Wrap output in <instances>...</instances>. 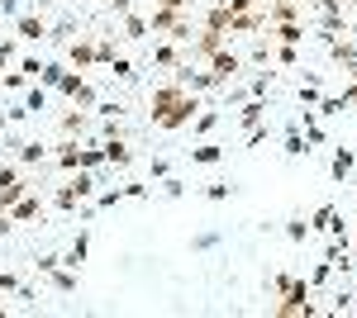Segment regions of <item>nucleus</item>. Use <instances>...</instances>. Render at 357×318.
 <instances>
[{
	"label": "nucleus",
	"instance_id": "obj_1",
	"mask_svg": "<svg viewBox=\"0 0 357 318\" xmlns=\"http://www.w3.org/2000/svg\"><path fill=\"white\" fill-rule=\"evenodd\" d=\"M276 314H281V318L314 314V304H310V280H291V285L281 290V304H276Z\"/></svg>",
	"mask_w": 357,
	"mask_h": 318
},
{
	"label": "nucleus",
	"instance_id": "obj_2",
	"mask_svg": "<svg viewBox=\"0 0 357 318\" xmlns=\"http://www.w3.org/2000/svg\"><path fill=\"white\" fill-rule=\"evenodd\" d=\"M67 95H72V105H82V109H96L100 105V95H96V86L91 81H82V72L72 67V72H62V81H57Z\"/></svg>",
	"mask_w": 357,
	"mask_h": 318
},
{
	"label": "nucleus",
	"instance_id": "obj_3",
	"mask_svg": "<svg viewBox=\"0 0 357 318\" xmlns=\"http://www.w3.org/2000/svg\"><path fill=\"white\" fill-rule=\"evenodd\" d=\"M195 109H200V100H195V90H186V95H181V100H176V105H172V109L162 114V119H158V129L172 133V129H181V124H191V119H195Z\"/></svg>",
	"mask_w": 357,
	"mask_h": 318
},
{
	"label": "nucleus",
	"instance_id": "obj_4",
	"mask_svg": "<svg viewBox=\"0 0 357 318\" xmlns=\"http://www.w3.org/2000/svg\"><path fill=\"white\" fill-rule=\"evenodd\" d=\"M205 62H210V77L220 81V86H229V81H234L238 72H243V57H238V53H229V48H220V53H210Z\"/></svg>",
	"mask_w": 357,
	"mask_h": 318
},
{
	"label": "nucleus",
	"instance_id": "obj_5",
	"mask_svg": "<svg viewBox=\"0 0 357 318\" xmlns=\"http://www.w3.org/2000/svg\"><path fill=\"white\" fill-rule=\"evenodd\" d=\"M67 62H72L77 72H82V67H91V62H96V38H82V33H77V38L67 43Z\"/></svg>",
	"mask_w": 357,
	"mask_h": 318
},
{
	"label": "nucleus",
	"instance_id": "obj_6",
	"mask_svg": "<svg viewBox=\"0 0 357 318\" xmlns=\"http://www.w3.org/2000/svg\"><path fill=\"white\" fill-rule=\"evenodd\" d=\"M15 33H20L24 43H38V38H48V24H43L38 15H20V19H15Z\"/></svg>",
	"mask_w": 357,
	"mask_h": 318
},
{
	"label": "nucleus",
	"instance_id": "obj_7",
	"mask_svg": "<svg viewBox=\"0 0 357 318\" xmlns=\"http://www.w3.org/2000/svg\"><path fill=\"white\" fill-rule=\"evenodd\" d=\"M220 48H224V33L200 29V33H195V43H191V57H210V53H220Z\"/></svg>",
	"mask_w": 357,
	"mask_h": 318
},
{
	"label": "nucleus",
	"instance_id": "obj_8",
	"mask_svg": "<svg viewBox=\"0 0 357 318\" xmlns=\"http://www.w3.org/2000/svg\"><path fill=\"white\" fill-rule=\"evenodd\" d=\"M57 166H62V171H82V166H86V148L62 143V148H57Z\"/></svg>",
	"mask_w": 357,
	"mask_h": 318
},
{
	"label": "nucleus",
	"instance_id": "obj_9",
	"mask_svg": "<svg viewBox=\"0 0 357 318\" xmlns=\"http://www.w3.org/2000/svg\"><path fill=\"white\" fill-rule=\"evenodd\" d=\"M105 161H114V166H134V152H129V143L114 133V138H105Z\"/></svg>",
	"mask_w": 357,
	"mask_h": 318
},
{
	"label": "nucleus",
	"instance_id": "obj_10",
	"mask_svg": "<svg viewBox=\"0 0 357 318\" xmlns=\"http://www.w3.org/2000/svg\"><path fill=\"white\" fill-rule=\"evenodd\" d=\"M176 24H181V10H167V5H158V10H153V19H148L153 33H172Z\"/></svg>",
	"mask_w": 357,
	"mask_h": 318
},
{
	"label": "nucleus",
	"instance_id": "obj_11",
	"mask_svg": "<svg viewBox=\"0 0 357 318\" xmlns=\"http://www.w3.org/2000/svg\"><path fill=\"white\" fill-rule=\"evenodd\" d=\"M38 209H43V205H38V200H33V195L24 190V195L10 205V218H15V223H29V218H38Z\"/></svg>",
	"mask_w": 357,
	"mask_h": 318
},
{
	"label": "nucleus",
	"instance_id": "obj_12",
	"mask_svg": "<svg viewBox=\"0 0 357 318\" xmlns=\"http://www.w3.org/2000/svg\"><path fill=\"white\" fill-rule=\"evenodd\" d=\"M272 38H276V43H291V48H301V43H305V24H301V19H286V24H276Z\"/></svg>",
	"mask_w": 357,
	"mask_h": 318
},
{
	"label": "nucleus",
	"instance_id": "obj_13",
	"mask_svg": "<svg viewBox=\"0 0 357 318\" xmlns=\"http://www.w3.org/2000/svg\"><path fill=\"white\" fill-rule=\"evenodd\" d=\"M57 129L67 133V138H72V133H77V138H82V133L91 129V114H86V109L77 105V109H72V114H62V124H57Z\"/></svg>",
	"mask_w": 357,
	"mask_h": 318
},
{
	"label": "nucleus",
	"instance_id": "obj_14",
	"mask_svg": "<svg viewBox=\"0 0 357 318\" xmlns=\"http://www.w3.org/2000/svg\"><path fill=\"white\" fill-rule=\"evenodd\" d=\"M181 86H186V90H215L220 81L210 77V72H191V67H181Z\"/></svg>",
	"mask_w": 357,
	"mask_h": 318
},
{
	"label": "nucleus",
	"instance_id": "obj_15",
	"mask_svg": "<svg viewBox=\"0 0 357 318\" xmlns=\"http://www.w3.org/2000/svg\"><path fill=\"white\" fill-rule=\"evenodd\" d=\"M329 53H333V62L353 67V62H357V43H353V38H329Z\"/></svg>",
	"mask_w": 357,
	"mask_h": 318
},
{
	"label": "nucleus",
	"instance_id": "obj_16",
	"mask_svg": "<svg viewBox=\"0 0 357 318\" xmlns=\"http://www.w3.org/2000/svg\"><path fill=\"white\" fill-rule=\"evenodd\" d=\"M262 114H267L262 100H248V105L238 109V124H243V129H262Z\"/></svg>",
	"mask_w": 357,
	"mask_h": 318
},
{
	"label": "nucleus",
	"instance_id": "obj_17",
	"mask_svg": "<svg viewBox=\"0 0 357 318\" xmlns=\"http://www.w3.org/2000/svg\"><path fill=\"white\" fill-rule=\"evenodd\" d=\"M86 252H91V238H86V233H77V242L67 247V257H62V266H72V271H77V266L86 262Z\"/></svg>",
	"mask_w": 357,
	"mask_h": 318
},
{
	"label": "nucleus",
	"instance_id": "obj_18",
	"mask_svg": "<svg viewBox=\"0 0 357 318\" xmlns=\"http://www.w3.org/2000/svg\"><path fill=\"white\" fill-rule=\"evenodd\" d=\"M224 152L215 148V143H200V148H191V161H200V166H215Z\"/></svg>",
	"mask_w": 357,
	"mask_h": 318
},
{
	"label": "nucleus",
	"instance_id": "obj_19",
	"mask_svg": "<svg viewBox=\"0 0 357 318\" xmlns=\"http://www.w3.org/2000/svg\"><path fill=\"white\" fill-rule=\"evenodd\" d=\"M205 29H215V33H229V5H215V10L205 15Z\"/></svg>",
	"mask_w": 357,
	"mask_h": 318
},
{
	"label": "nucleus",
	"instance_id": "obj_20",
	"mask_svg": "<svg viewBox=\"0 0 357 318\" xmlns=\"http://www.w3.org/2000/svg\"><path fill=\"white\" fill-rule=\"evenodd\" d=\"M143 33H148V19H143L138 10H129V15H124V38H143Z\"/></svg>",
	"mask_w": 357,
	"mask_h": 318
},
{
	"label": "nucleus",
	"instance_id": "obj_21",
	"mask_svg": "<svg viewBox=\"0 0 357 318\" xmlns=\"http://www.w3.org/2000/svg\"><path fill=\"white\" fill-rule=\"evenodd\" d=\"M20 161H24V166H33V161H48V148H43V143H20Z\"/></svg>",
	"mask_w": 357,
	"mask_h": 318
},
{
	"label": "nucleus",
	"instance_id": "obj_22",
	"mask_svg": "<svg viewBox=\"0 0 357 318\" xmlns=\"http://www.w3.org/2000/svg\"><path fill=\"white\" fill-rule=\"evenodd\" d=\"M53 290L57 294H72V290H77V271H53Z\"/></svg>",
	"mask_w": 357,
	"mask_h": 318
},
{
	"label": "nucleus",
	"instance_id": "obj_23",
	"mask_svg": "<svg viewBox=\"0 0 357 318\" xmlns=\"http://www.w3.org/2000/svg\"><path fill=\"white\" fill-rule=\"evenodd\" d=\"M153 62H158V67H176V62H181V53H176L172 43H162V48H153Z\"/></svg>",
	"mask_w": 357,
	"mask_h": 318
},
{
	"label": "nucleus",
	"instance_id": "obj_24",
	"mask_svg": "<svg viewBox=\"0 0 357 318\" xmlns=\"http://www.w3.org/2000/svg\"><path fill=\"white\" fill-rule=\"evenodd\" d=\"M353 152H338V157H333V166H329V171H333V181H343V176H348V171H353Z\"/></svg>",
	"mask_w": 357,
	"mask_h": 318
},
{
	"label": "nucleus",
	"instance_id": "obj_25",
	"mask_svg": "<svg viewBox=\"0 0 357 318\" xmlns=\"http://www.w3.org/2000/svg\"><path fill=\"white\" fill-rule=\"evenodd\" d=\"M301 152H310V148H305L301 129H291V133H286V157H301Z\"/></svg>",
	"mask_w": 357,
	"mask_h": 318
},
{
	"label": "nucleus",
	"instance_id": "obj_26",
	"mask_svg": "<svg viewBox=\"0 0 357 318\" xmlns=\"http://www.w3.org/2000/svg\"><path fill=\"white\" fill-rule=\"evenodd\" d=\"M272 57L281 62V67H296V62H301V53H296L291 43H281V48H272Z\"/></svg>",
	"mask_w": 357,
	"mask_h": 318
},
{
	"label": "nucleus",
	"instance_id": "obj_27",
	"mask_svg": "<svg viewBox=\"0 0 357 318\" xmlns=\"http://www.w3.org/2000/svg\"><path fill=\"white\" fill-rule=\"evenodd\" d=\"M286 238H291V242H305V238H310V223H305V218H291V223H286Z\"/></svg>",
	"mask_w": 357,
	"mask_h": 318
},
{
	"label": "nucleus",
	"instance_id": "obj_28",
	"mask_svg": "<svg viewBox=\"0 0 357 318\" xmlns=\"http://www.w3.org/2000/svg\"><path fill=\"white\" fill-rule=\"evenodd\" d=\"M215 124H220V114H215V109H205V114H195V133H210Z\"/></svg>",
	"mask_w": 357,
	"mask_h": 318
},
{
	"label": "nucleus",
	"instance_id": "obj_29",
	"mask_svg": "<svg viewBox=\"0 0 357 318\" xmlns=\"http://www.w3.org/2000/svg\"><path fill=\"white\" fill-rule=\"evenodd\" d=\"M305 138H310V143H324V129L314 124V114H310V109H305Z\"/></svg>",
	"mask_w": 357,
	"mask_h": 318
},
{
	"label": "nucleus",
	"instance_id": "obj_30",
	"mask_svg": "<svg viewBox=\"0 0 357 318\" xmlns=\"http://www.w3.org/2000/svg\"><path fill=\"white\" fill-rule=\"evenodd\" d=\"M0 86H10V90H24L29 77H24V72H5V77H0Z\"/></svg>",
	"mask_w": 357,
	"mask_h": 318
},
{
	"label": "nucleus",
	"instance_id": "obj_31",
	"mask_svg": "<svg viewBox=\"0 0 357 318\" xmlns=\"http://www.w3.org/2000/svg\"><path fill=\"white\" fill-rule=\"evenodd\" d=\"M43 105H48L43 90H29V95H24V114H33V109H43Z\"/></svg>",
	"mask_w": 357,
	"mask_h": 318
},
{
	"label": "nucleus",
	"instance_id": "obj_32",
	"mask_svg": "<svg viewBox=\"0 0 357 318\" xmlns=\"http://www.w3.org/2000/svg\"><path fill=\"white\" fill-rule=\"evenodd\" d=\"M96 62H114V38H100L96 43Z\"/></svg>",
	"mask_w": 357,
	"mask_h": 318
},
{
	"label": "nucleus",
	"instance_id": "obj_33",
	"mask_svg": "<svg viewBox=\"0 0 357 318\" xmlns=\"http://www.w3.org/2000/svg\"><path fill=\"white\" fill-rule=\"evenodd\" d=\"M38 81H43V86H57V81H62V67H53V62H43V72H38Z\"/></svg>",
	"mask_w": 357,
	"mask_h": 318
},
{
	"label": "nucleus",
	"instance_id": "obj_34",
	"mask_svg": "<svg viewBox=\"0 0 357 318\" xmlns=\"http://www.w3.org/2000/svg\"><path fill=\"white\" fill-rule=\"evenodd\" d=\"M333 218H338V214H333V205H324V209L314 214V223H310V228H329Z\"/></svg>",
	"mask_w": 357,
	"mask_h": 318
},
{
	"label": "nucleus",
	"instance_id": "obj_35",
	"mask_svg": "<svg viewBox=\"0 0 357 318\" xmlns=\"http://www.w3.org/2000/svg\"><path fill=\"white\" fill-rule=\"evenodd\" d=\"M234 186H205V200H229Z\"/></svg>",
	"mask_w": 357,
	"mask_h": 318
},
{
	"label": "nucleus",
	"instance_id": "obj_36",
	"mask_svg": "<svg viewBox=\"0 0 357 318\" xmlns=\"http://www.w3.org/2000/svg\"><path fill=\"white\" fill-rule=\"evenodd\" d=\"M53 38H57V43H72V19H62V24L53 29Z\"/></svg>",
	"mask_w": 357,
	"mask_h": 318
},
{
	"label": "nucleus",
	"instance_id": "obj_37",
	"mask_svg": "<svg viewBox=\"0 0 357 318\" xmlns=\"http://www.w3.org/2000/svg\"><path fill=\"white\" fill-rule=\"evenodd\" d=\"M57 266H62V257H38V271H43V276H53Z\"/></svg>",
	"mask_w": 357,
	"mask_h": 318
},
{
	"label": "nucleus",
	"instance_id": "obj_38",
	"mask_svg": "<svg viewBox=\"0 0 357 318\" xmlns=\"http://www.w3.org/2000/svg\"><path fill=\"white\" fill-rule=\"evenodd\" d=\"M301 100H305V105H319V86H314V81H310V86L301 90Z\"/></svg>",
	"mask_w": 357,
	"mask_h": 318
},
{
	"label": "nucleus",
	"instance_id": "obj_39",
	"mask_svg": "<svg viewBox=\"0 0 357 318\" xmlns=\"http://www.w3.org/2000/svg\"><path fill=\"white\" fill-rule=\"evenodd\" d=\"M20 72H24V77H38V72H43V62H38V57H24V67H20Z\"/></svg>",
	"mask_w": 357,
	"mask_h": 318
},
{
	"label": "nucleus",
	"instance_id": "obj_40",
	"mask_svg": "<svg viewBox=\"0 0 357 318\" xmlns=\"http://www.w3.org/2000/svg\"><path fill=\"white\" fill-rule=\"evenodd\" d=\"M0 290H20V276H10V271H0Z\"/></svg>",
	"mask_w": 357,
	"mask_h": 318
},
{
	"label": "nucleus",
	"instance_id": "obj_41",
	"mask_svg": "<svg viewBox=\"0 0 357 318\" xmlns=\"http://www.w3.org/2000/svg\"><path fill=\"white\" fill-rule=\"evenodd\" d=\"M110 10H114V15H129V10H134V0H110Z\"/></svg>",
	"mask_w": 357,
	"mask_h": 318
},
{
	"label": "nucleus",
	"instance_id": "obj_42",
	"mask_svg": "<svg viewBox=\"0 0 357 318\" xmlns=\"http://www.w3.org/2000/svg\"><path fill=\"white\" fill-rule=\"evenodd\" d=\"M10 228H15V218H10V214L0 209V238H5V233H10Z\"/></svg>",
	"mask_w": 357,
	"mask_h": 318
},
{
	"label": "nucleus",
	"instance_id": "obj_43",
	"mask_svg": "<svg viewBox=\"0 0 357 318\" xmlns=\"http://www.w3.org/2000/svg\"><path fill=\"white\" fill-rule=\"evenodd\" d=\"M343 105H357V81L348 86V90H343Z\"/></svg>",
	"mask_w": 357,
	"mask_h": 318
},
{
	"label": "nucleus",
	"instance_id": "obj_44",
	"mask_svg": "<svg viewBox=\"0 0 357 318\" xmlns=\"http://www.w3.org/2000/svg\"><path fill=\"white\" fill-rule=\"evenodd\" d=\"M158 5H167V10H186L191 0H158Z\"/></svg>",
	"mask_w": 357,
	"mask_h": 318
},
{
	"label": "nucleus",
	"instance_id": "obj_45",
	"mask_svg": "<svg viewBox=\"0 0 357 318\" xmlns=\"http://www.w3.org/2000/svg\"><path fill=\"white\" fill-rule=\"evenodd\" d=\"M353 33H357V24H353Z\"/></svg>",
	"mask_w": 357,
	"mask_h": 318
},
{
	"label": "nucleus",
	"instance_id": "obj_46",
	"mask_svg": "<svg viewBox=\"0 0 357 318\" xmlns=\"http://www.w3.org/2000/svg\"><path fill=\"white\" fill-rule=\"evenodd\" d=\"M67 5H72V0H67Z\"/></svg>",
	"mask_w": 357,
	"mask_h": 318
}]
</instances>
